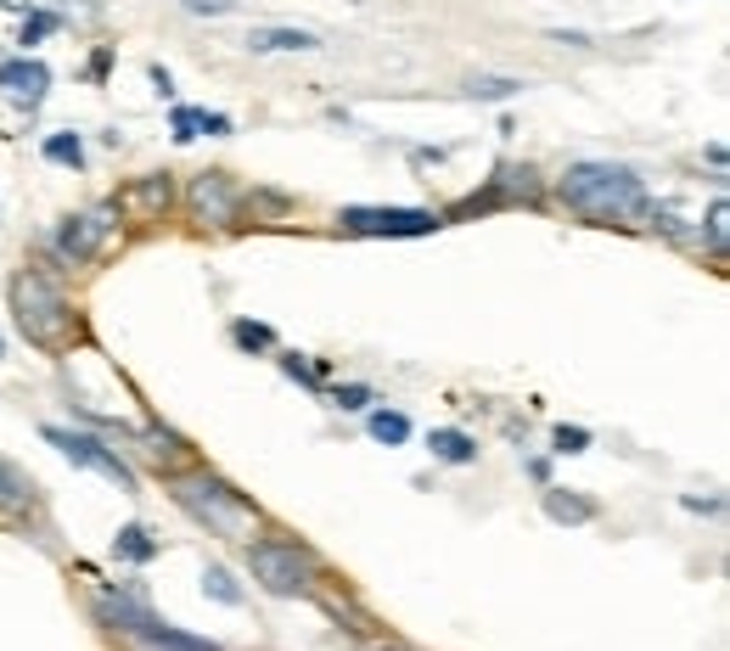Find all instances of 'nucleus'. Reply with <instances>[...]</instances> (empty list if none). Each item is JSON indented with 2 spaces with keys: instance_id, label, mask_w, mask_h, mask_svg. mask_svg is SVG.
I'll return each mask as SVG.
<instances>
[{
  "instance_id": "f257e3e1",
  "label": "nucleus",
  "mask_w": 730,
  "mask_h": 651,
  "mask_svg": "<svg viewBox=\"0 0 730 651\" xmlns=\"http://www.w3.org/2000/svg\"><path fill=\"white\" fill-rule=\"evenodd\" d=\"M562 203L579 214V219L624 225V219H641L646 214V185L624 164H573L562 174Z\"/></svg>"
},
{
  "instance_id": "f03ea898",
  "label": "nucleus",
  "mask_w": 730,
  "mask_h": 651,
  "mask_svg": "<svg viewBox=\"0 0 730 651\" xmlns=\"http://www.w3.org/2000/svg\"><path fill=\"white\" fill-rule=\"evenodd\" d=\"M12 315H17L23 337L34 342V349H46V354L73 349V337H80V315H73V303L40 270H17L12 276Z\"/></svg>"
},
{
  "instance_id": "7ed1b4c3",
  "label": "nucleus",
  "mask_w": 730,
  "mask_h": 651,
  "mask_svg": "<svg viewBox=\"0 0 730 651\" xmlns=\"http://www.w3.org/2000/svg\"><path fill=\"white\" fill-rule=\"evenodd\" d=\"M175 506L191 511L203 528H214L219 540H248V533L259 528V511L248 506V494H237L214 472H180L175 478Z\"/></svg>"
},
{
  "instance_id": "20e7f679",
  "label": "nucleus",
  "mask_w": 730,
  "mask_h": 651,
  "mask_svg": "<svg viewBox=\"0 0 730 651\" xmlns=\"http://www.w3.org/2000/svg\"><path fill=\"white\" fill-rule=\"evenodd\" d=\"M248 572L271 595H303L315 584V556L287 540H248Z\"/></svg>"
},
{
  "instance_id": "39448f33",
  "label": "nucleus",
  "mask_w": 730,
  "mask_h": 651,
  "mask_svg": "<svg viewBox=\"0 0 730 651\" xmlns=\"http://www.w3.org/2000/svg\"><path fill=\"white\" fill-rule=\"evenodd\" d=\"M112 225H119V203H96V208H85V214L62 219V231H57V258L91 264V258L112 242Z\"/></svg>"
},
{
  "instance_id": "423d86ee",
  "label": "nucleus",
  "mask_w": 730,
  "mask_h": 651,
  "mask_svg": "<svg viewBox=\"0 0 730 651\" xmlns=\"http://www.w3.org/2000/svg\"><path fill=\"white\" fill-rule=\"evenodd\" d=\"M337 225L349 237H428L444 219L428 208H343Z\"/></svg>"
},
{
  "instance_id": "0eeeda50",
  "label": "nucleus",
  "mask_w": 730,
  "mask_h": 651,
  "mask_svg": "<svg viewBox=\"0 0 730 651\" xmlns=\"http://www.w3.org/2000/svg\"><path fill=\"white\" fill-rule=\"evenodd\" d=\"M46 444H57L73 467H85V472H96V478H107V483H119L124 494H135V472L119 461V449H107L101 438H91V433H68V427H46Z\"/></svg>"
},
{
  "instance_id": "6e6552de",
  "label": "nucleus",
  "mask_w": 730,
  "mask_h": 651,
  "mask_svg": "<svg viewBox=\"0 0 730 651\" xmlns=\"http://www.w3.org/2000/svg\"><path fill=\"white\" fill-rule=\"evenodd\" d=\"M191 214H198L203 225H237V214H242V191L230 185L225 174H198L191 180Z\"/></svg>"
},
{
  "instance_id": "1a4fd4ad",
  "label": "nucleus",
  "mask_w": 730,
  "mask_h": 651,
  "mask_svg": "<svg viewBox=\"0 0 730 651\" xmlns=\"http://www.w3.org/2000/svg\"><path fill=\"white\" fill-rule=\"evenodd\" d=\"M0 91H7L12 101H28L40 107L46 91H51V68L40 57H17V62H0Z\"/></svg>"
},
{
  "instance_id": "9d476101",
  "label": "nucleus",
  "mask_w": 730,
  "mask_h": 651,
  "mask_svg": "<svg viewBox=\"0 0 730 651\" xmlns=\"http://www.w3.org/2000/svg\"><path fill=\"white\" fill-rule=\"evenodd\" d=\"M96 618L107 624V629H124V635H146L152 624H158V618H152V612L135 601V595H96Z\"/></svg>"
},
{
  "instance_id": "9b49d317",
  "label": "nucleus",
  "mask_w": 730,
  "mask_h": 651,
  "mask_svg": "<svg viewBox=\"0 0 730 651\" xmlns=\"http://www.w3.org/2000/svg\"><path fill=\"white\" fill-rule=\"evenodd\" d=\"M34 506H40V489H34V478L17 461L0 455V511H7V517H28Z\"/></svg>"
},
{
  "instance_id": "f8f14e48",
  "label": "nucleus",
  "mask_w": 730,
  "mask_h": 651,
  "mask_svg": "<svg viewBox=\"0 0 730 651\" xmlns=\"http://www.w3.org/2000/svg\"><path fill=\"white\" fill-rule=\"evenodd\" d=\"M169 203H175L169 174H146L141 185H130L124 197H119V214H124V208H135L141 219H158V214H169Z\"/></svg>"
},
{
  "instance_id": "ddd939ff",
  "label": "nucleus",
  "mask_w": 730,
  "mask_h": 651,
  "mask_svg": "<svg viewBox=\"0 0 730 651\" xmlns=\"http://www.w3.org/2000/svg\"><path fill=\"white\" fill-rule=\"evenodd\" d=\"M141 455H146L158 472H175V467L191 461V444H186L180 433H169V427H141Z\"/></svg>"
},
{
  "instance_id": "4468645a",
  "label": "nucleus",
  "mask_w": 730,
  "mask_h": 651,
  "mask_svg": "<svg viewBox=\"0 0 730 651\" xmlns=\"http://www.w3.org/2000/svg\"><path fill=\"white\" fill-rule=\"evenodd\" d=\"M248 51H259V57H271V51H321V34H310V28H253Z\"/></svg>"
},
{
  "instance_id": "2eb2a0df",
  "label": "nucleus",
  "mask_w": 730,
  "mask_h": 651,
  "mask_svg": "<svg viewBox=\"0 0 730 651\" xmlns=\"http://www.w3.org/2000/svg\"><path fill=\"white\" fill-rule=\"evenodd\" d=\"M428 449L439 455V461H450V467L478 461V444H472L467 433H455V427H433V433H428Z\"/></svg>"
},
{
  "instance_id": "dca6fc26",
  "label": "nucleus",
  "mask_w": 730,
  "mask_h": 651,
  "mask_svg": "<svg viewBox=\"0 0 730 651\" xmlns=\"http://www.w3.org/2000/svg\"><path fill=\"white\" fill-rule=\"evenodd\" d=\"M141 646H146V651H219L214 640H198V635H186V629H175V624H152V629L141 635Z\"/></svg>"
},
{
  "instance_id": "f3484780",
  "label": "nucleus",
  "mask_w": 730,
  "mask_h": 651,
  "mask_svg": "<svg viewBox=\"0 0 730 651\" xmlns=\"http://www.w3.org/2000/svg\"><path fill=\"white\" fill-rule=\"evenodd\" d=\"M546 517H557V522H590L596 506L579 501V494H567V489H551V494H546Z\"/></svg>"
},
{
  "instance_id": "a211bd4d",
  "label": "nucleus",
  "mask_w": 730,
  "mask_h": 651,
  "mask_svg": "<svg viewBox=\"0 0 730 651\" xmlns=\"http://www.w3.org/2000/svg\"><path fill=\"white\" fill-rule=\"evenodd\" d=\"M112 551H119L124 562H152V556H158V540H152V533H146L141 522H130V528H119Z\"/></svg>"
},
{
  "instance_id": "6ab92c4d",
  "label": "nucleus",
  "mask_w": 730,
  "mask_h": 651,
  "mask_svg": "<svg viewBox=\"0 0 730 651\" xmlns=\"http://www.w3.org/2000/svg\"><path fill=\"white\" fill-rule=\"evenodd\" d=\"M371 438H376V444H405V438H410V415H399V410H371Z\"/></svg>"
},
{
  "instance_id": "aec40b11",
  "label": "nucleus",
  "mask_w": 730,
  "mask_h": 651,
  "mask_svg": "<svg viewBox=\"0 0 730 651\" xmlns=\"http://www.w3.org/2000/svg\"><path fill=\"white\" fill-rule=\"evenodd\" d=\"M203 590L214 595V601H225V606H242V590H237V579L214 562V567H203Z\"/></svg>"
},
{
  "instance_id": "412c9836",
  "label": "nucleus",
  "mask_w": 730,
  "mask_h": 651,
  "mask_svg": "<svg viewBox=\"0 0 730 651\" xmlns=\"http://www.w3.org/2000/svg\"><path fill=\"white\" fill-rule=\"evenodd\" d=\"M46 158L80 169V164H85V146H80V135H68V130H62V135H46Z\"/></svg>"
},
{
  "instance_id": "4be33fe9",
  "label": "nucleus",
  "mask_w": 730,
  "mask_h": 651,
  "mask_svg": "<svg viewBox=\"0 0 730 651\" xmlns=\"http://www.w3.org/2000/svg\"><path fill=\"white\" fill-rule=\"evenodd\" d=\"M175 141H198L203 135V107H175Z\"/></svg>"
},
{
  "instance_id": "5701e85b",
  "label": "nucleus",
  "mask_w": 730,
  "mask_h": 651,
  "mask_svg": "<svg viewBox=\"0 0 730 651\" xmlns=\"http://www.w3.org/2000/svg\"><path fill=\"white\" fill-rule=\"evenodd\" d=\"M230 337H237L242 349H271V342H276L271 326H253V321H237V326H230Z\"/></svg>"
},
{
  "instance_id": "b1692460",
  "label": "nucleus",
  "mask_w": 730,
  "mask_h": 651,
  "mask_svg": "<svg viewBox=\"0 0 730 651\" xmlns=\"http://www.w3.org/2000/svg\"><path fill=\"white\" fill-rule=\"evenodd\" d=\"M523 85L517 80H472V96L478 101H506V96H517Z\"/></svg>"
},
{
  "instance_id": "393cba45",
  "label": "nucleus",
  "mask_w": 730,
  "mask_h": 651,
  "mask_svg": "<svg viewBox=\"0 0 730 651\" xmlns=\"http://www.w3.org/2000/svg\"><path fill=\"white\" fill-rule=\"evenodd\" d=\"M332 399H337V410H366L371 405V388H366V382H343Z\"/></svg>"
},
{
  "instance_id": "a878e982",
  "label": "nucleus",
  "mask_w": 730,
  "mask_h": 651,
  "mask_svg": "<svg viewBox=\"0 0 730 651\" xmlns=\"http://www.w3.org/2000/svg\"><path fill=\"white\" fill-rule=\"evenodd\" d=\"M725 219H730V208L714 203L708 208V248H714V258H725Z\"/></svg>"
},
{
  "instance_id": "bb28decb",
  "label": "nucleus",
  "mask_w": 730,
  "mask_h": 651,
  "mask_svg": "<svg viewBox=\"0 0 730 651\" xmlns=\"http://www.w3.org/2000/svg\"><path fill=\"white\" fill-rule=\"evenodd\" d=\"M51 28H57V12H34V17L23 23V46H40Z\"/></svg>"
},
{
  "instance_id": "cd10ccee",
  "label": "nucleus",
  "mask_w": 730,
  "mask_h": 651,
  "mask_svg": "<svg viewBox=\"0 0 730 651\" xmlns=\"http://www.w3.org/2000/svg\"><path fill=\"white\" fill-rule=\"evenodd\" d=\"M180 7L198 17H225V12H237V0H180Z\"/></svg>"
},
{
  "instance_id": "c85d7f7f",
  "label": "nucleus",
  "mask_w": 730,
  "mask_h": 651,
  "mask_svg": "<svg viewBox=\"0 0 730 651\" xmlns=\"http://www.w3.org/2000/svg\"><path fill=\"white\" fill-rule=\"evenodd\" d=\"M282 371H287L292 382H303V388H315V382H321V371H315V365H303L298 354H287V360H282Z\"/></svg>"
},
{
  "instance_id": "c756f323",
  "label": "nucleus",
  "mask_w": 730,
  "mask_h": 651,
  "mask_svg": "<svg viewBox=\"0 0 730 651\" xmlns=\"http://www.w3.org/2000/svg\"><path fill=\"white\" fill-rule=\"evenodd\" d=\"M585 444H590V433H585V427H557V449H562V455H579Z\"/></svg>"
},
{
  "instance_id": "7c9ffc66",
  "label": "nucleus",
  "mask_w": 730,
  "mask_h": 651,
  "mask_svg": "<svg viewBox=\"0 0 730 651\" xmlns=\"http://www.w3.org/2000/svg\"><path fill=\"white\" fill-rule=\"evenodd\" d=\"M203 135H230V119L225 112H203Z\"/></svg>"
},
{
  "instance_id": "2f4dec72",
  "label": "nucleus",
  "mask_w": 730,
  "mask_h": 651,
  "mask_svg": "<svg viewBox=\"0 0 730 651\" xmlns=\"http://www.w3.org/2000/svg\"><path fill=\"white\" fill-rule=\"evenodd\" d=\"M0 7H7V12H23V7H34V0H0Z\"/></svg>"
}]
</instances>
